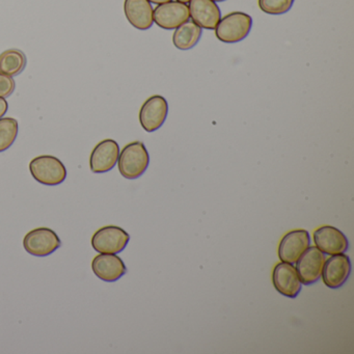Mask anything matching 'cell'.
Segmentation results:
<instances>
[{"label": "cell", "instance_id": "cell-6", "mask_svg": "<svg viewBox=\"0 0 354 354\" xmlns=\"http://www.w3.org/2000/svg\"><path fill=\"white\" fill-rule=\"evenodd\" d=\"M189 18L188 6L179 1L171 0L169 3L157 6L153 10V19L162 30H176L182 24L189 21Z\"/></svg>", "mask_w": 354, "mask_h": 354}, {"label": "cell", "instance_id": "cell-16", "mask_svg": "<svg viewBox=\"0 0 354 354\" xmlns=\"http://www.w3.org/2000/svg\"><path fill=\"white\" fill-rule=\"evenodd\" d=\"M124 13L128 22L138 30H148L154 24L153 8L149 0H125Z\"/></svg>", "mask_w": 354, "mask_h": 354}, {"label": "cell", "instance_id": "cell-23", "mask_svg": "<svg viewBox=\"0 0 354 354\" xmlns=\"http://www.w3.org/2000/svg\"><path fill=\"white\" fill-rule=\"evenodd\" d=\"M151 3H155V5H162V3H169L171 0H149Z\"/></svg>", "mask_w": 354, "mask_h": 354}, {"label": "cell", "instance_id": "cell-19", "mask_svg": "<svg viewBox=\"0 0 354 354\" xmlns=\"http://www.w3.org/2000/svg\"><path fill=\"white\" fill-rule=\"evenodd\" d=\"M19 132V124L14 118H1L0 119V153L9 150Z\"/></svg>", "mask_w": 354, "mask_h": 354}, {"label": "cell", "instance_id": "cell-8", "mask_svg": "<svg viewBox=\"0 0 354 354\" xmlns=\"http://www.w3.org/2000/svg\"><path fill=\"white\" fill-rule=\"evenodd\" d=\"M351 261L347 254H337L330 256L328 260H325L323 265V283L330 289H337L345 285L346 281L351 274Z\"/></svg>", "mask_w": 354, "mask_h": 354}, {"label": "cell", "instance_id": "cell-22", "mask_svg": "<svg viewBox=\"0 0 354 354\" xmlns=\"http://www.w3.org/2000/svg\"><path fill=\"white\" fill-rule=\"evenodd\" d=\"M8 109H9V103L6 100V98L0 97V119L7 113Z\"/></svg>", "mask_w": 354, "mask_h": 354}, {"label": "cell", "instance_id": "cell-13", "mask_svg": "<svg viewBox=\"0 0 354 354\" xmlns=\"http://www.w3.org/2000/svg\"><path fill=\"white\" fill-rule=\"evenodd\" d=\"M120 146L115 140H104L96 145L90 156V169L94 174L111 171L118 163Z\"/></svg>", "mask_w": 354, "mask_h": 354}, {"label": "cell", "instance_id": "cell-21", "mask_svg": "<svg viewBox=\"0 0 354 354\" xmlns=\"http://www.w3.org/2000/svg\"><path fill=\"white\" fill-rule=\"evenodd\" d=\"M15 80L12 76L0 73V97L1 98H8L11 96L15 91Z\"/></svg>", "mask_w": 354, "mask_h": 354}, {"label": "cell", "instance_id": "cell-10", "mask_svg": "<svg viewBox=\"0 0 354 354\" xmlns=\"http://www.w3.org/2000/svg\"><path fill=\"white\" fill-rule=\"evenodd\" d=\"M273 286L275 290L286 297L294 298L299 295L302 289V283L298 277L294 264L281 262L275 265L272 273Z\"/></svg>", "mask_w": 354, "mask_h": 354}, {"label": "cell", "instance_id": "cell-7", "mask_svg": "<svg viewBox=\"0 0 354 354\" xmlns=\"http://www.w3.org/2000/svg\"><path fill=\"white\" fill-rule=\"evenodd\" d=\"M169 113L167 99L154 95L145 101L140 111V123L145 131L152 133L162 127Z\"/></svg>", "mask_w": 354, "mask_h": 354}, {"label": "cell", "instance_id": "cell-20", "mask_svg": "<svg viewBox=\"0 0 354 354\" xmlns=\"http://www.w3.org/2000/svg\"><path fill=\"white\" fill-rule=\"evenodd\" d=\"M295 0H258L261 11L268 15H283L293 7Z\"/></svg>", "mask_w": 354, "mask_h": 354}, {"label": "cell", "instance_id": "cell-3", "mask_svg": "<svg viewBox=\"0 0 354 354\" xmlns=\"http://www.w3.org/2000/svg\"><path fill=\"white\" fill-rule=\"evenodd\" d=\"M30 171L38 183L46 186L64 183L68 174L64 163L51 155H42L32 159L30 163Z\"/></svg>", "mask_w": 354, "mask_h": 354}, {"label": "cell", "instance_id": "cell-14", "mask_svg": "<svg viewBox=\"0 0 354 354\" xmlns=\"http://www.w3.org/2000/svg\"><path fill=\"white\" fill-rule=\"evenodd\" d=\"M92 270L98 279L106 283L119 281L127 272L125 263L117 254H99L92 261Z\"/></svg>", "mask_w": 354, "mask_h": 354}, {"label": "cell", "instance_id": "cell-2", "mask_svg": "<svg viewBox=\"0 0 354 354\" xmlns=\"http://www.w3.org/2000/svg\"><path fill=\"white\" fill-rule=\"evenodd\" d=\"M252 18L243 12H232L221 18L215 28V36L225 44L241 42L250 35Z\"/></svg>", "mask_w": 354, "mask_h": 354}, {"label": "cell", "instance_id": "cell-9", "mask_svg": "<svg viewBox=\"0 0 354 354\" xmlns=\"http://www.w3.org/2000/svg\"><path fill=\"white\" fill-rule=\"evenodd\" d=\"M310 246V236L306 230H294L279 242V258L281 262L296 264L301 254Z\"/></svg>", "mask_w": 354, "mask_h": 354}, {"label": "cell", "instance_id": "cell-25", "mask_svg": "<svg viewBox=\"0 0 354 354\" xmlns=\"http://www.w3.org/2000/svg\"><path fill=\"white\" fill-rule=\"evenodd\" d=\"M214 3H223V1H225V0H212Z\"/></svg>", "mask_w": 354, "mask_h": 354}, {"label": "cell", "instance_id": "cell-1", "mask_svg": "<svg viewBox=\"0 0 354 354\" xmlns=\"http://www.w3.org/2000/svg\"><path fill=\"white\" fill-rule=\"evenodd\" d=\"M150 165V156L146 146L142 142H133L120 151L118 167L124 178L138 179L146 173Z\"/></svg>", "mask_w": 354, "mask_h": 354}, {"label": "cell", "instance_id": "cell-12", "mask_svg": "<svg viewBox=\"0 0 354 354\" xmlns=\"http://www.w3.org/2000/svg\"><path fill=\"white\" fill-rule=\"evenodd\" d=\"M316 248L328 256L343 254L349 248V241L343 232L333 225H323L314 232Z\"/></svg>", "mask_w": 354, "mask_h": 354}, {"label": "cell", "instance_id": "cell-5", "mask_svg": "<svg viewBox=\"0 0 354 354\" xmlns=\"http://www.w3.org/2000/svg\"><path fill=\"white\" fill-rule=\"evenodd\" d=\"M57 234L49 227H37L28 232L24 239V250L32 256L44 258L61 248Z\"/></svg>", "mask_w": 354, "mask_h": 354}, {"label": "cell", "instance_id": "cell-11", "mask_svg": "<svg viewBox=\"0 0 354 354\" xmlns=\"http://www.w3.org/2000/svg\"><path fill=\"white\" fill-rule=\"evenodd\" d=\"M325 254L316 246L308 248L296 262V270L302 285L310 286L320 279Z\"/></svg>", "mask_w": 354, "mask_h": 354}, {"label": "cell", "instance_id": "cell-24", "mask_svg": "<svg viewBox=\"0 0 354 354\" xmlns=\"http://www.w3.org/2000/svg\"><path fill=\"white\" fill-rule=\"evenodd\" d=\"M179 3H189L190 0H177Z\"/></svg>", "mask_w": 354, "mask_h": 354}, {"label": "cell", "instance_id": "cell-17", "mask_svg": "<svg viewBox=\"0 0 354 354\" xmlns=\"http://www.w3.org/2000/svg\"><path fill=\"white\" fill-rule=\"evenodd\" d=\"M203 30L194 22L187 21L176 28L173 35V43L179 50H189L194 48L202 37Z\"/></svg>", "mask_w": 354, "mask_h": 354}, {"label": "cell", "instance_id": "cell-15", "mask_svg": "<svg viewBox=\"0 0 354 354\" xmlns=\"http://www.w3.org/2000/svg\"><path fill=\"white\" fill-rule=\"evenodd\" d=\"M188 9L192 22L205 30H215L221 18V9L212 0H190Z\"/></svg>", "mask_w": 354, "mask_h": 354}, {"label": "cell", "instance_id": "cell-4", "mask_svg": "<svg viewBox=\"0 0 354 354\" xmlns=\"http://www.w3.org/2000/svg\"><path fill=\"white\" fill-rule=\"evenodd\" d=\"M129 241V234L125 230L117 225H106L95 232L91 243L99 254H117L125 250Z\"/></svg>", "mask_w": 354, "mask_h": 354}, {"label": "cell", "instance_id": "cell-18", "mask_svg": "<svg viewBox=\"0 0 354 354\" xmlns=\"http://www.w3.org/2000/svg\"><path fill=\"white\" fill-rule=\"evenodd\" d=\"M26 55L19 49H8L0 55V73L6 75H19L26 67Z\"/></svg>", "mask_w": 354, "mask_h": 354}]
</instances>
